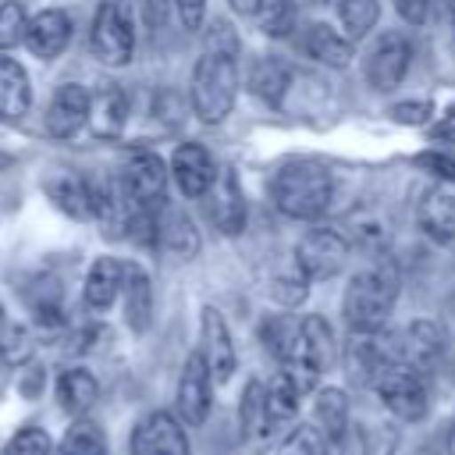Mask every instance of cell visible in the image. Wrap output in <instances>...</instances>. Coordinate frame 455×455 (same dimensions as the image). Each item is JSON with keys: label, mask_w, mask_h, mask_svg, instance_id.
Instances as JSON below:
<instances>
[{"label": "cell", "mask_w": 455, "mask_h": 455, "mask_svg": "<svg viewBox=\"0 0 455 455\" xmlns=\"http://www.w3.org/2000/svg\"><path fill=\"white\" fill-rule=\"evenodd\" d=\"M402 363V334L387 331V327H373V331H352L348 345H345V366L348 377L359 384H377V377Z\"/></svg>", "instance_id": "5"}, {"label": "cell", "mask_w": 455, "mask_h": 455, "mask_svg": "<svg viewBox=\"0 0 455 455\" xmlns=\"http://www.w3.org/2000/svg\"><path fill=\"white\" fill-rule=\"evenodd\" d=\"M327 434L316 423H299L277 448V455H327Z\"/></svg>", "instance_id": "33"}, {"label": "cell", "mask_w": 455, "mask_h": 455, "mask_svg": "<svg viewBox=\"0 0 455 455\" xmlns=\"http://www.w3.org/2000/svg\"><path fill=\"white\" fill-rule=\"evenodd\" d=\"M313 416H316V427L327 434V441L338 444L352 423L348 419V395L341 387H320L313 398Z\"/></svg>", "instance_id": "28"}, {"label": "cell", "mask_w": 455, "mask_h": 455, "mask_svg": "<svg viewBox=\"0 0 455 455\" xmlns=\"http://www.w3.org/2000/svg\"><path fill=\"white\" fill-rule=\"evenodd\" d=\"M299 7H320V4H327V0H295Z\"/></svg>", "instance_id": "48"}, {"label": "cell", "mask_w": 455, "mask_h": 455, "mask_svg": "<svg viewBox=\"0 0 455 455\" xmlns=\"http://www.w3.org/2000/svg\"><path fill=\"white\" fill-rule=\"evenodd\" d=\"M89 121H92L96 135H121V128H124V121H128V96H124L117 85H103V89L92 96Z\"/></svg>", "instance_id": "29"}, {"label": "cell", "mask_w": 455, "mask_h": 455, "mask_svg": "<svg viewBox=\"0 0 455 455\" xmlns=\"http://www.w3.org/2000/svg\"><path fill=\"white\" fill-rule=\"evenodd\" d=\"M132 455H192L185 423L174 412H146L132 430Z\"/></svg>", "instance_id": "11"}, {"label": "cell", "mask_w": 455, "mask_h": 455, "mask_svg": "<svg viewBox=\"0 0 455 455\" xmlns=\"http://www.w3.org/2000/svg\"><path fill=\"white\" fill-rule=\"evenodd\" d=\"M57 455H110V451H107V434H103V427L92 423V419H85V416H78V419L64 430V437H60V444H57Z\"/></svg>", "instance_id": "31"}, {"label": "cell", "mask_w": 455, "mask_h": 455, "mask_svg": "<svg viewBox=\"0 0 455 455\" xmlns=\"http://www.w3.org/2000/svg\"><path fill=\"white\" fill-rule=\"evenodd\" d=\"M121 284H124V263H117L114 256H100V259H92V267L85 274L82 299L92 313H103L121 295Z\"/></svg>", "instance_id": "19"}, {"label": "cell", "mask_w": 455, "mask_h": 455, "mask_svg": "<svg viewBox=\"0 0 455 455\" xmlns=\"http://www.w3.org/2000/svg\"><path fill=\"white\" fill-rule=\"evenodd\" d=\"M412 164H416L419 171H427V174L441 178V181H455V156H448V153L423 149V153H416V156H412Z\"/></svg>", "instance_id": "39"}, {"label": "cell", "mask_w": 455, "mask_h": 455, "mask_svg": "<svg viewBox=\"0 0 455 455\" xmlns=\"http://www.w3.org/2000/svg\"><path fill=\"white\" fill-rule=\"evenodd\" d=\"M444 359V334L434 320H412L402 331V363H409L412 370H419L423 377L434 373Z\"/></svg>", "instance_id": "18"}, {"label": "cell", "mask_w": 455, "mask_h": 455, "mask_svg": "<svg viewBox=\"0 0 455 455\" xmlns=\"http://www.w3.org/2000/svg\"><path fill=\"white\" fill-rule=\"evenodd\" d=\"M345 259H348V242L334 228H309L295 245V267L309 281H327L341 274Z\"/></svg>", "instance_id": "8"}, {"label": "cell", "mask_w": 455, "mask_h": 455, "mask_svg": "<svg viewBox=\"0 0 455 455\" xmlns=\"http://www.w3.org/2000/svg\"><path fill=\"white\" fill-rule=\"evenodd\" d=\"M398 288H402V277H398V267L391 259H377L370 263L366 270H359L348 288H345V299H341V313H345V323L352 331H373V327H384V320L391 316L395 302H398Z\"/></svg>", "instance_id": "2"}, {"label": "cell", "mask_w": 455, "mask_h": 455, "mask_svg": "<svg viewBox=\"0 0 455 455\" xmlns=\"http://www.w3.org/2000/svg\"><path fill=\"white\" fill-rule=\"evenodd\" d=\"M288 78H291V75H288L284 60H277V57H256V60L249 64V75H245L249 92L259 96V100L270 103V107H281L284 89H288Z\"/></svg>", "instance_id": "27"}, {"label": "cell", "mask_w": 455, "mask_h": 455, "mask_svg": "<svg viewBox=\"0 0 455 455\" xmlns=\"http://www.w3.org/2000/svg\"><path fill=\"white\" fill-rule=\"evenodd\" d=\"M96 398H100V384H96V377L89 370L71 366V370H64L57 377V402H60V409L68 416H75V419L85 416L96 405Z\"/></svg>", "instance_id": "26"}, {"label": "cell", "mask_w": 455, "mask_h": 455, "mask_svg": "<svg viewBox=\"0 0 455 455\" xmlns=\"http://www.w3.org/2000/svg\"><path fill=\"white\" fill-rule=\"evenodd\" d=\"M167 178H171V167L156 153H135L121 167V178L117 181H121L124 199L132 203V210L160 213L164 203H167Z\"/></svg>", "instance_id": "7"}, {"label": "cell", "mask_w": 455, "mask_h": 455, "mask_svg": "<svg viewBox=\"0 0 455 455\" xmlns=\"http://www.w3.org/2000/svg\"><path fill=\"white\" fill-rule=\"evenodd\" d=\"M4 455H53V441L43 427H21L4 444Z\"/></svg>", "instance_id": "37"}, {"label": "cell", "mask_w": 455, "mask_h": 455, "mask_svg": "<svg viewBox=\"0 0 455 455\" xmlns=\"http://www.w3.org/2000/svg\"><path fill=\"white\" fill-rule=\"evenodd\" d=\"M302 50L316 60V64H327V68H348L352 60V39L341 36L334 25L327 21H313L306 25L302 32Z\"/></svg>", "instance_id": "21"}, {"label": "cell", "mask_w": 455, "mask_h": 455, "mask_svg": "<svg viewBox=\"0 0 455 455\" xmlns=\"http://www.w3.org/2000/svg\"><path fill=\"white\" fill-rule=\"evenodd\" d=\"M395 11L405 25H423L430 14V0H395Z\"/></svg>", "instance_id": "44"}, {"label": "cell", "mask_w": 455, "mask_h": 455, "mask_svg": "<svg viewBox=\"0 0 455 455\" xmlns=\"http://www.w3.org/2000/svg\"><path fill=\"white\" fill-rule=\"evenodd\" d=\"M238 85H242L238 57L203 50V57L196 60V71H192V85H188V100H192L196 117L206 124L224 121L238 100Z\"/></svg>", "instance_id": "3"}, {"label": "cell", "mask_w": 455, "mask_h": 455, "mask_svg": "<svg viewBox=\"0 0 455 455\" xmlns=\"http://www.w3.org/2000/svg\"><path fill=\"white\" fill-rule=\"evenodd\" d=\"M28 32V14L18 0H4L0 4V50H14L18 43H25Z\"/></svg>", "instance_id": "35"}, {"label": "cell", "mask_w": 455, "mask_h": 455, "mask_svg": "<svg viewBox=\"0 0 455 455\" xmlns=\"http://www.w3.org/2000/svg\"><path fill=\"white\" fill-rule=\"evenodd\" d=\"M121 299H124V323L135 334H146L149 320H153V284H149V274L139 263H124Z\"/></svg>", "instance_id": "20"}, {"label": "cell", "mask_w": 455, "mask_h": 455, "mask_svg": "<svg viewBox=\"0 0 455 455\" xmlns=\"http://www.w3.org/2000/svg\"><path fill=\"white\" fill-rule=\"evenodd\" d=\"M306 291H309V277L295 267V274H284V277H277L274 284H270V295L281 302V306H299L302 299H306Z\"/></svg>", "instance_id": "38"}, {"label": "cell", "mask_w": 455, "mask_h": 455, "mask_svg": "<svg viewBox=\"0 0 455 455\" xmlns=\"http://www.w3.org/2000/svg\"><path fill=\"white\" fill-rule=\"evenodd\" d=\"M238 427H242V434L252 444L267 441L277 430V423L270 416V405H267V384H259V380H249L245 384L242 402H238Z\"/></svg>", "instance_id": "24"}, {"label": "cell", "mask_w": 455, "mask_h": 455, "mask_svg": "<svg viewBox=\"0 0 455 455\" xmlns=\"http://www.w3.org/2000/svg\"><path fill=\"white\" fill-rule=\"evenodd\" d=\"M171 7H174L178 21H181L188 32H196V28L203 25V14H206V0H171Z\"/></svg>", "instance_id": "42"}, {"label": "cell", "mask_w": 455, "mask_h": 455, "mask_svg": "<svg viewBox=\"0 0 455 455\" xmlns=\"http://www.w3.org/2000/svg\"><path fill=\"white\" fill-rule=\"evenodd\" d=\"M32 348H36V341H32L28 327H21V323H7V327H4V334H0V355H4L7 366L28 363Z\"/></svg>", "instance_id": "36"}, {"label": "cell", "mask_w": 455, "mask_h": 455, "mask_svg": "<svg viewBox=\"0 0 455 455\" xmlns=\"http://www.w3.org/2000/svg\"><path fill=\"white\" fill-rule=\"evenodd\" d=\"M228 4H231V11L242 14V18H252V14H259V7H263V0H228Z\"/></svg>", "instance_id": "45"}, {"label": "cell", "mask_w": 455, "mask_h": 455, "mask_svg": "<svg viewBox=\"0 0 455 455\" xmlns=\"http://www.w3.org/2000/svg\"><path fill=\"white\" fill-rule=\"evenodd\" d=\"M199 352H203V359L210 366L213 384L231 380V373H235V345H231V331H228L220 309H213V306H203V316H199Z\"/></svg>", "instance_id": "14"}, {"label": "cell", "mask_w": 455, "mask_h": 455, "mask_svg": "<svg viewBox=\"0 0 455 455\" xmlns=\"http://www.w3.org/2000/svg\"><path fill=\"white\" fill-rule=\"evenodd\" d=\"M89 110H92L89 89L78 82H64V85H57V92L46 107V132L53 139H71L89 121Z\"/></svg>", "instance_id": "16"}, {"label": "cell", "mask_w": 455, "mask_h": 455, "mask_svg": "<svg viewBox=\"0 0 455 455\" xmlns=\"http://www.w3.org/2000/svg\"><path fill=\"white\" fill-rule=\"evenodd\" d=\"M171 178L174 185L181 188V196L188 199H203L213 181H217V167L210 160V153L199 146V142H181L174 153H171Z\"/></svg>", "instance_id": "15"}, {"label": "cell", "mask_w": 455, "mask_h": 455, "mask_svg": "<svg viewBox=\"0 0 455 455\" xmlns=\"http://www.w3.org/2000/svg\"><path fill=\"white\" fill-rule=\"evenodd\" d=\"M206 213H210L213 228L228 238L245 231V196H242V185H238L231 167L217 171V181L206 192Z\"/></svg>", "instance_id": "13"}, {"label": "cell", "mask_w": 455, "mask_h": 455, "mask_svg": "<svg viewBox=\"0 0 455 455\" xmlns=\"http://www.w3.org/2000/svg\"><path fill=\"white\" fill-rule=\"evenodd\" d=\"M451 36H455V14H451Z\"/></svg>", "instance_id": "49"}, {"label": "cell", "mask_w": 455, "mask_h": 455, "mask_svg": "<svg viewBox=\"0 0 455 455\" xmlns=\"http://www.w3.org/2000/svg\"><path fill=\"white\" fill-rule=\"evenodd\" d=\"M210 366L203 352H192L178 373V391H174V416L185 427H203L210 416Z\"/></svg>", "instance_id": "10"}, {"label": "cell", "mask_w": 455, "mask_h": 455, "mask_svg": "<svg viewBox=\"0 0 455 455\" xmlns=\"http://www.w3.org/2000/svg\"><path fill=\"white\" fill-rule=\"evenodd\" d=\"M46 196L53 206L75 220H96L92 217V178L82 174H57L46 181Z\"/></svg>", "instance_id": "22"}, {"label": "cell", "mask_w": 455, "mask_h": 455, "mask_svg": "<svg viewBox=\"0 0 455 455\" xmlns=\"http://www.w3.org/2000/svg\"><path fill=\"white\" fill-rule=\"evenodd\" d=\"M419 228L441 242V245H451L455 242V192H444V188H430L423 199H419Z\"/></svg>", "instance_id": "23"}, {"label": "cell", "mask_w": 455, "mask_h": 455, "mask_svg": "<svg viewBox=\"0 0 455 455\" xmlns=\"http://www.w3.org/2000/svg\"><path fill=\"white\" fill-rule=\"evenodd\" d=\"M409 64H412V46L405 32H380L366 53V82L377 92H391L402 85Z\"/></svg>", "instance_id": "9"}, {"label": "cell", "mask_w": 455, "mask_h": 455, "mask_svg": "<svg viewBox=\"0 0 455 455\" xmlns=\"http://www.w3.org/2000/svg\"><path fill=\"white\" fill-rule=\"evenodd\" d=\"M160 245L181 259H192L199 252V231H196L192 217L181 210H164L160 213Z\"/></svg>", "instance_id": "30"}, {"label": "cell", "mask_w": 455, "mask_h": 455, "mask_svg": "<svg viewBox=\"0 0 455 455\" xmlns=\"http://www.w3.org/2000/svg\"><path fill=\"white\" fill-rule=\"evenodd\" d=\"M387 114L398 124H427L430 114H434V103L430 100H405V103H395Z\"/></svg>", "instance_id": "41"}, {"label": "cell", "mask_w": 455, "mask_h": 455, "mask_svg": "<svg viewBox=\"0 0 455 455\" xmlns=\"http://www.w3.org/2000/svg\"><path fill=\"white\" fill-rule=\"evenodd\" d=\"M295 11H299L295 0H263V7H259V28L270 39H284L295 28Z\"/></svg>", "instance_id": "34"}, {"label": "cell", "mask_w": 455, "mask_h": 455, "mask_svg": "<svg viewBox=\"0 0 455 455\" xmlns=\"http://www.w3.org/2000/svg\"><path fill=\"white\" fill-rule=\"evenodd\" d=\"M448 455H455V423H451V430H448Z\"/></svg>", "instance_id": "47"}, {"label": "cell", "mask_w": 455, "mask_h": 455, "mask_svg": "<svg viewBox=\"0 0 455 455\" xmlns=\"http://www.w3.org/2000/svg\"><path fill=\"white\" fill-rule=\"evenodd\" d=\"M89 50L107 68H124L135 53V14L128 0H100L92 14Z\"/></svg>", "instance_id": "4"}, {"label": "cell", "mask_w": 455, "mask_h": 455, "mask_svg": "<svg viewBox=\"0 0 455 455\" xmlns=\"http://www.w3.org/2000/svg\"><path fill=\"white\" fill-rule=\"evenodd\" d=\"M274 206L291 220H316L334 199V174L313 160H291L270 178Z\"/></svg>", "instance_id": "1"}, {"label": "cell", "mask_w": 455, "mask_h": 455, "mask_svg": "<svg viewBox=\"0 0 455 455\" xmlns=\"http://www.w3.org/2000/svg\"><path fill=\"white\" fill-rule=\"evenodd\" d=\"M281 363H291V366H306L313 373H323L331 363H334V331L323 316L309 313L299 320V331H295V341L288 348V355Z\"/></svg>", "instance_id": "12"}, {"label": "cell", "mask_w": 455, "mask_h": 455, "mask_svg": "<svg viewBox=\"0 0 455 455\" xmlns=\"http://www.w3.org/2000/svg\"><path fill=\"white\" fill-rule=\"evenodd\" d=\"M338 14H341V25H345L348 39H363L377 25L380 4L377 0H338Z\"/></svg>", "instance_id": "32"}, {"label": "cell", "mask_w": 455, "mask_h": 455, "mask_svg": "<svg viewBox=\"0 0 455 455\" xmlns=\"http://www.w3.org/2000/svg\"><path fill=\"white\" fill-rule=\"evenodd\" d=\"M32 103L28 75L18 60L0 57V121H21Z\"/></svg>", "instance_id": "25"}, {"label": "cell", "mask_w": 455, "mask_h": 455, "mask_svg": "<svg viewBox=\"0 0 455 455\" xmlns=\"http://www.w3.org/2000/svg\"><path fill=\"white\" fill-rule=\"evenodd\" d=\"M71 39V18L60 7H43L39 14L28 18V32H25V46L32 57L39 60H53L57 53H64Z\"/></svg>", "instance_id": "17"}, {"label": "cell", "mask_w": 455, "mask_h": 455, "mask_svg": "<svg viewBox=\"0 0 455 455\" xmlns=\"http://www.w3.org/2000/svg\"><path fill=\"white\" fill-rule=\"evenodd\" d=\"M203 50H213V53H231V57H238L242 43H238V36H235V28H231L228 21H213V25H210V32H206V46H203Z\"/></svg>", "instance_id": "40"}, {"label": "cell", "mask_w": 455, "mask_h": 455, "mask_svg": "<svg viewBox=\"0 0 455 455\" xmlns=\"http://www.w3.org/2000/svg\"><path fill=\"white\" fill-rule=\"evenodd\" d=\"M441 132H444V135H451V132H455V107H451V110L441 117V128H437V135H441Z\"/></svg>", "instance_id": "46"}, {"label": "cell", "mask_w": 455, "mask_h": 455, "mask_svg": "<svg viewBox=\"0 0 455 455\" xmlns=\"http://www.w3.org/2000/svg\"><path fill=\"white\" fill-rule=\"evenodd\" d=\"M373 391H377L380 402H384L398 419H405V423H419V419L427 416V409H430L427 377H423L419 370H412L409 363L387 366V370L377 377Z\"/></svg>", "instance_id": "6"}, {"label": "cell", "mask_w": 455, "mask_h": 455, "mask_svg": "<svg viewBox=\"0 0 455 455\" xmlns=\"http://www.w3.org/2000/svg\"><path fill=\"white\" fill-rule=\"evenodd\" d=\"M366 448H370L366 430L348 423V430H345V434H341V441H338V455H366Z\"/></svg>", "instance_id": "43"}]
</instances>
